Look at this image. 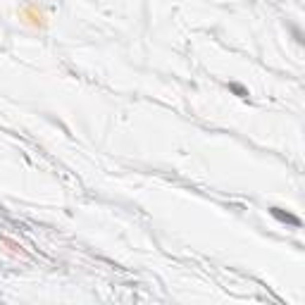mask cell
I'll list each match as a JSON object with an SVG mask.
<instances>
[{"instance_id": "cell-2", "label": "cell", "mask_w": 305, "mask_h": 305, "mask_svg": "<svg viewBox=\"0 0 305 305\" xmlns=\"http://www.w3.org/2000/svg\"><path fill=\"white\" fill-rule=\"evenodd\" d=\"M272 212V217H277L279 222H286V224H293V227H300V219L296 215H291V212H282V208H269Z\"/></svg>"}, {"instance_id": "cell-3", "label": "cell", "mask_w": 305, "mask_h": 305, "mask_svg": "<svg viewBox=\"0 0 305 305\" xmlns=\"http://www.w3.org/2000/svg\"><path fill=\"white\" fill-rule=\"evenodd\" d=\"M231 88H234V91H236V93H239V95H243V98H246V95H248V93H246V91H243L241 86H236V84H234V86H231Z\"/></svg>"}, {"instance_id": "cell-1", "label": "cell", "mask_w": 305, "mask_h": 305, "mask_svg": "<svg viewBox=\"0 0 305 305\" xmlns=\"http://www.w3.org/2000/svg\"><path fill=\"white\" fill-rule=\"evenodd\" d=\"M22 22L26 24V26H31V29H46V12L43 10H39L36 5H26V8L22 10Z\"/></svg>"}]
</instances>
